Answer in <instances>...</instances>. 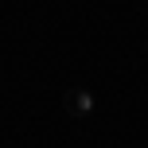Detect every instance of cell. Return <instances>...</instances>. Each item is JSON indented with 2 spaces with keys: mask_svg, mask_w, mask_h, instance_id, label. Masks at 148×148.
Here are the masks:
<instances>
[{
  "mask_svg": "<svg viewBox=\"0 0 148 148\" xmlns=\"http://www.w3.org/2000/svg\"><path fill=\"white\" fill-rule=\"evenodd\" d=\"M66 105H70V113H74V117H90L97 101H94V94H90V90H70Z\"/></svg>",
  "mask_w": 148,
  "mask_h": 148,
  "instance_id": "6da1fadb",
  "label": "cell"
}]
</instances>
